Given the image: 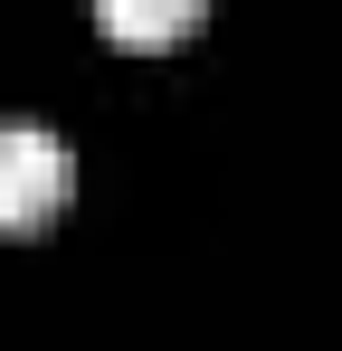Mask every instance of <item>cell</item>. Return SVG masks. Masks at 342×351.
I'll return each mask as SVG.
<instances>
[{"label": "cell", "mask_w": 342, "mask_h": 351, "mask_svg": "<svg viewBox=\"0 0 342 351\" xmlns=\"http://www.w3.org/2000/svg\"><path fill=\"white\" fill-rule=\"evenodd\" d=\"M95 19L114 38H181L200 29V0H95Z\"/></svg>", "instance_id": "7a4b0ae2"}, {"label": "cell", "mask_w": 342, "mask_h": 351, "mask_svg": "<svg viewBox=\"0 0 342 351\" xmlns=\"http://www.w3.org/2000/svg\"><path fill=\"white\" fill-rule=\"evenodd\" d=\"M67 133L38 114H0V228H29V219H48L57 199H67Z\"/></svg>", "instance_id": "6da1fadb"}]
</instances>
